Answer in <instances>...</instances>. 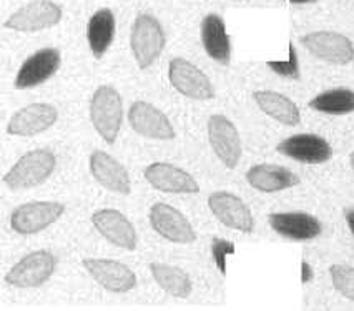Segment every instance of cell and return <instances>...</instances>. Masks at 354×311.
<instances>
[{"instance_id": "6da1fadb", "label": "cell", "mask_w": 354, "mask_h": 311, "mask_svg": "<svg viewBox=\"0 0 354 311\" xmlns=\"http://www.w3.org/2000/svg\"><path fill=\"white\" fill-rule=\"evenodd\" d=\"M57 158L50 150L39 149L24 155L3 177L10 190H28L44 183L55 170Z\"/></svg>"}, {"instance_id": "7a4b0ae2", "label": "cell", "mask_w": 354, "mask_h": 311, "mask_svg": "<svg viewBox=\"0 0 354 311\" xmlns=\"http://www.w3.org/2000/svg\"><path fill=\"white\" fill-rule=\"evenodd\" d=\"M90 118L95 130L106 143H115L122 129V97L113 87H98L90 102Z\"/></svg>"}, {"instance_id": "3957f363", "label": "cell", "mask_w": 354, "mask_h": 311, "mask_svg": "<svg viewBox=\"0 0 354 311\" xmlns=\"http://www.w3.org/2000/svg\"><path fill=\"white\" fill-rule=\"evenodd\" d=\"M131 52L140 68L155 64L165 47V32L153 15L140 14L131 28Z\"/></svg>"}, {"instance_id": "277c9868", "label": "cell", "mask_w": 354, "mask_h": 311, "mask_svg": "<svg viewBox=\"0 0 354 311\" xmlns=\"http://www.w3.org/2000/svg\"><path fill=\"white\" fill-rule=\"evenodd\" d=\"M55 268V256L50 252L40 249L24 256L19 263H15L6 275V281L17 288H37L53 275Z\"/></svg>"}, {"instance_id": "5b68a950", "label": "cell", "mask_w": 354, "mask_h": 311, "mask_svg": "<svg viewBox=\"0 0 354 311\" xmlns=\"http://www.w3.org/2000/svg\"><path fill=\"white\" fill-rule=\"evenodd\" d=\"M65 205L59 202H32L20 205L10 216L12 230L20 235H34L50 227L64 215Z\"/></svg>"}, {"instance_id": "8992f818", "label": "cell", "mask_w": 354, "mask_h": 311, "mask_svg": "<svg viewBox=\"0 0 354 311\" xmlns=\"http://www.w3.org/2000/svg\"><path fill=\"white\" fill-rule=\"evenodd\" d=\"M62 9L50 0H34L15 10L6 20V28L17 32H40L60 22Z\"/></svg>"}, {"instance_id": "52a82bcc", "label": "cell", "mask_w": 354, "mask_h": 311, "mask_svg": "<svg viewBox=\"0 0 354 311\" xmlns=\"http://www.w3.org/2000/svg\"><path fill=\"white\" fill-rule=\"evenodd\" d=\"M168 77H170L173 87L185 97L193 98V100H209L215 97V90H213L208 77L198 67H195L182 57L170 60Z\"/></svg>"}, {"instance_id": "ba28073f", "label": "cell", "mask_w": 354, "mask_h": 311, "mask_svg": "<svg viewBox=\"0 0 354 311\" xmlns=\"http://www.w3.org/2000/svg\"><path fill=\"white\" fill-rule=\"evenodd\" d=\"M301 44L308 52L324 62L335 65H346L353 62L354 45L348 37L336 32L319 30L301 37Z\"/></svg>"}, {"instance_id": "9c48e42d", "label": "cell", "mask_w": 354, "mask_h": 311, "mask_svg": "<svg viewBox=\"0 0 354 311\" xmlns=\"http://www.w3.org/2000/svg\"><path fill=\"white\" fill-rule=\"evenodd\" d=\"M84 268L102 288L112 293H127L135 288L137 276L127 265L115 260L85 258Z\"/></svg>"}, {"instance_id": "30bf717a", "label": "cell", "mask_w": 354, "mask_h": 311, "mask_svg": "<svg viewBox=\"0 0 354 311\" xmlns=\"http://www.w3.org/2000/svg\"><path fill=\"white\" fill-rule=\"evenodd\" d=\"M208 138L213 151L223 165L234 169L241 158V140L233 122L223 115H213L208 120Z\"/></svg>"}, {"instance_id": "8fae6325", "label": "cell", "mask_w": 354, "mask_h": 311, "mask_svg": "<svg viewBox=\"0 0 354 311\" xmlns=\"http://www.w3.org/2000/svg\"><path fill=\"white\" fill-rule=\"evenodd\" d=\"M150 223L153 230L173 243L187 245L196 238L190 222L176 208L167 203H155L150 208Z\"/></svg>"}, {"instance_id": "7c38bea8", "label": "cell", "mask_w": 354, "mask_h": 311, "mask_svg": "<svg viewBox=\"0 0 354 311\" xmlns=\"http://www.w3.org/2000/svg\"><path fill=\"white\" fill-rule=\"evenodd\" d=\"M145 178L151 187L167 194H198L200 185L188 171L171 163L155 162L145 169Z\"/></svg>"}, {"instance_id": "4fadbf2b", "label": "cell", "mask_w": 354, "mask_h": 311, "mask_svg": "<svg viewBox=\"0 0 354 311\" xmlns=\"http://www.w3.org/2000/svg\"><path fill=\"white\" fill-rule=\"evenodd\" d=\"M129 122L135 132L155 140H173L175 130L163 112L147 102H135L129 110Z\"/></svg>"}, {"instance_id": "5bb4252c", "label": "cell", "mask_w": 354, "mask_h": 311, "mask_svg": "<svg viewBox=\"0 0 354 311\" xmlns=\"http://www.w3.org/2000/svg\"><path fill=\"white\" fill-rule=\"evenodd\" d=\"M208 207L213 211V215L226 227L243 233L253 232V215H251L250 208L246 207L245 202L238 198L236 195L226 194V191H216V194L209 195Z\"/></svg>"}, {"instance_id": "9a60e30c", "label": "cell", "mask_w": 354, "mask_h": 311, "mask_svg": "<svg viewBox=\"0 0 354 311\" xmlns=\"http://www.w3.org/2000/svg\"><path fill=\"white\" fill-rule=\"evenodd\" d=\"M60 67V52L57 48H42L22 64L15 77V88L27 90L47 82Z\"/></svg>"}, {"instance_id": "2e32d148", "label": "cell", "mask_w": 354, "mask_h": 311, "mask_svg": "<svg viewBox=\"0 0 354 311\" xmlns=\"http://www.w3.org/2000/svg\"><path fill=\"white\" fill-rule=\"evenodd\" d=\"M57 109L50 104H30L10 118L7 132L17 137H34L48 130L57 122Z\"/></svg>"}, {"instance_id": "e0dca14e", "label": "cell", "mask_w": 354, "mask_h": 311, "mask_svg": "<svg viewBox=\"0 0 354 311\" xmlns=\"http://www.w3.org/2000/svg\"><path fill=\"white\" fill-rule=\"evenodd\" d=\"M277 150L288 158L301 163H324L333 157L331 145L313 133H298L286 138L277 147Z\"/></svg>"}, {"instance_id": "ac0fdd59", "label": "cell", "mask_w": 354, "mask_h": 311, "mask_svg": "<svg viewBox=\"0 0 354 311\" xmlns=\"http://www.w3.org/2000/svg\"><path fill=\"white\" fill-rule=\"evenodd\" d=\"M92 223L104 238L123 249L137 248V232L125 215L118 210H98L92 215Z\"/></svg>"}, {"instance_id": "d6986e66", "label": "cell", "mask_w": 354, "mask_h": 311, "mask_svg": "<svg viewBox=\"0 0 354 311\" xmlns=\"http://www.w3.org/2000/svg\"><path fill=\"white\" fill-rule=\"evenodd\" d=\"M90 171L93 178L105 187L106 190L120 195H129L131 191V182L129 171L123 169L112 155L102 150H95L90 155Z\"/></svg>"}, {"instance_id": "ffe728a7", "label": "cell", "mask_w": 354, "mask_h": 311, "mask_svg": "<svg viewBox=\"0 0 354 311\" xmlns=\"http://www.w3.org/2000/svg\"><path fill=\"white\" fill-rule=\"evenodd\" d=\"M270 225L278 235L288 240L308 241L321 235V223L313 215L303 214V211L271 214Z\"/></svg>"}, {"instance_id": "44dd1931", "label": "cell", "mask_w": 354, "mask_h": 311, "mask_svg": "<svg viewBox=\"0 0 354 311\" xmlns=\"http://www.w3.org/2000/svg\"><path fill=\"white\" fill-rule=\"evenodd\" d=\"M201 42L209 59L221 65H228L232 59V45L225 22L220 15L209 14L201 23Z\"/></svg>"}, {"instance_id": "7402d4cb", "label": "cell", "mask_w": 354, "mask_h": 311, "mask_svg": "<svg viewBox=\"0 0 354 311\" xmlns=\"http://www.w3.org/2000/svg\"><path fill=\"white\" fill-rule=\"evenodd\" d=\"M246 180L253 188L265 194H273V191L288 190L299 183V178L293 171H290L285 167L271 165V163H263L248 170Z\"/></svg>"}, {"instance_id": "603a6c76", "label": "cell", "mask_w": 354, "mask_h": 311, "mask_svg": "<svg viewBox=\"0 0 354 311\" xmlns=\"http://www.w3.org/2000/svg\"><path fill=\"white\" fill-rule=\"evenodd\" d=\"M115 37V15L112 10L100 9L92 15L86 27V40L95 59H102Z\"/></svg>"}, {"instance_id": "cb8c5ba5", "label": "cell", "mask_w": 354, "mask_h": 311, "mask_svg": "<svg viewBox=\"0 0 354 311\" xmlns=\"http://www.w3.org/2000/svg\"><path fill=\"white\" fill-rule=\"evenodd\" d=\"M254 102L261 112L266 115L274 118L277 122H281L285 125H298L301 120L299 110L290 98L281 95L278 92H271V90H259L253 93Z\"/></svg>"}, {"instance_id": "d4e9b609", "label": "cell", "mask_w": 354, "mask_h": 311, "mask_svg": "<svg viewBox=\"0 0 354 311\" xmlns=\"http://www.w3.org/2000/svg\"><path fill=\"white\" fill-rule=\"evenodd\" d=\"M150 272L160 288L171 294V296L187 298L192 293L190 276L183 270L167 263H151Z\"/></svg>"}, {"instance_id": "484cf974", "label": "cell", "mask_w": 354, "mask_h": 311, "mask_svg": "<svg viewBox=\"0 0 354 311\" xmlns=\"http://www.w3.org/2000/svg\"><path fill=\"white\" fill-rule=\"evenodd\" d=\"M310 107L328 115H346L354 112V92L348 88L328 90L313 98Z\"/></svg>"}, {"instance_id": "4316f807", "label": "cell", "mask_w": 354, "mask_h": 311, "mask_svg": "<svg viewBox=\"0 0 354 311\" xmlns=\"http://www.w3.org/2000/svg\"><path fill=\"white\" fill-rule=\"evenodd\" d=\"M329 273L337 292L354 301V268L348 265H333Z\"/></svg>"}, {"instance_id": "83f0119b", "label": "cell", "mask_w": 354, "mask_h": 311, "mask_svg": "<svg viewBox=\"0 0 354 311\" xmlns=\"http://www.w3.org/2000/svg\"><path fill=\"white\" fill-rule=\"evenodd\" d=\"M268 67L273 68V70L279 73V75L288 77V79H299L298 57H296V50L293 45H290V55H288V60L268 62Z\"/></svg>"}, {"instance_id": "f1b7e54d", "label": "cell", "mask_w": 354, "mask_h": 311, "mask_svg": "<svg viewBox=\"0 0 354 311\" xmlns=\"http://www.w3.org/2000/svg\"><path fill=\"white\" fill-rule=\"evenodd\" d=\"M212 253H213V258H215L216 267L220 268V272L225 275L226 273V256L234 253V245L232 243V241L215 238L212 243Z\"/></svg>"}, {"instance_id": "f546056e", "label": "cell", "mask_w": 354, "mask_h": 311, "mask_svg": "<svg viewBox=\"0 0 354 311\" xmlns=\"http://www.w3.org/2000/svg\"><path fill=\"white\" fill-rule=\"evenodd\" d=\"M346 222H348V227L351 233L354 235V210L346 211Z\"/></svg>"}, {"instance_id": "4dcf8cb0", "label": "cell", "mask_w": 354, "mask_h": 311, "mask_svg": "<svg viewBox=\"0 0 354 311\" xmlns=\"http://www.w3.org/2000/svg\"><path fill=\"white\" fill-rule=\"evenodd\" d=\"M310 280H311V268L308 267L306 263H303V281L304 283H308Z\"/></svg>"}, {"instance_id": "1f68e13d", "label": "cell", "mask_w": 354, "mask_h": 311, "mask_svg": "<svg viewBox=\"0 0 354 311\" xmlns=\"http://www.w3.org/2000/svg\"><path fill=\"white\" fill-rule=\"evenodd\" d=\"M288 3H296V6H301V3H315L316 0H285Z\"/></svg>"}, {"instance_id": "d6a6232c", "label": "cell", "mask_w": 354, "mask_h": 311, "mask_svg": "<svg viewBox=\"0 0 354 311\" xmlns=\"http://www.w3.org/2000/svg\"><path fill=\"white\" fill-rule=\"evenodd\" d=\"M351 169H353V171H354V153L351 155Z\"/></svg>"}]
</instances>
